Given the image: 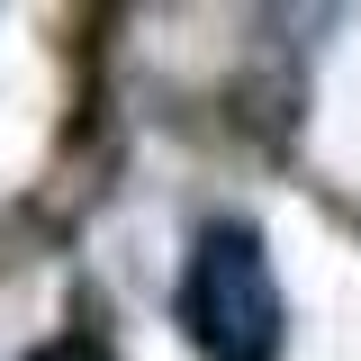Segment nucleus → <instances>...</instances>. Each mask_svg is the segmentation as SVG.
<instances>
[{"instance_id": "1", "label": "nucleus", "mask_w": 361, "mask_h": 361, "mask_svg": "<svg viewBox=\"0 0 361 361\" xmlns=\"http://www.w3.org/2000/svg\"><path fill=\"white\" fill-rule=\"evenodd\" d=\"M180 334L208 361H280V271L244 217L199 226L180 262Z\"/></svg>"}, {"instance_id": "2", "label": "nucleus", "mask_w": 361, "mask_h": 361, "mask_svg": "<svg viewBox=\"0 0 361 361\" xmlns=\"http://www.w3.org/2000/svg\"><path fill=\"white\" fill-rule=\"evenodd\" d=\"M27 361H109V353H99L90 334H54V343H45V353H27Z\"/></svg>"}]
</instances>
